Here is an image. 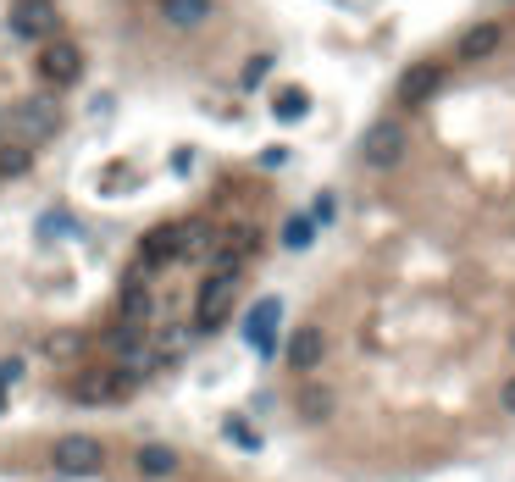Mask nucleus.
I'll return each instance as SVG.
<instances>
[{
  "mask_svg": "<svg viewBox=\"0 0 515 482\" xmlns=\"http://www.w3.org/2000/svg\"><path fill=\"white\" fill-rule=\"evenodd\" d=\"M167 261H178V222H167V228H156L150 239H144L139 278H150V272H156V266H167Z\"/></svg>",
  "mask_w": 515,
  "mask_h": 482,
  "instance_id": "nucleus-10",
  "label": "nucleus"
},
{
  "mask_svg": "<svg viewBox=\"0 0 515 482\" xmlns=\"http://www.w3.org/2000/svg\"><path fill=\"white\" fill-rule=\"evenodd\" d=\"M39 78L56 89H72L78 78H84V56H78V45H67V39H45V50H39Z\"/></svg>",
  "mask_w": 515,
  "mask_h": 482,
  "instance_id": "nucleus-5",
  "label": "nucleus"
},
{
  "mask_svg": "<svg viewBox=\"0 0 515 482\" xmlns=\"http://www.w3.org/2000/svg\"><path fill=\"white\" fill-rule=\"evenodd\" d=\"M333 217H338V200H333V194H316V205H311V228H327Z\"/></svg>",
  "mask_w": 515,
  "mask_h": 482,
  "instance_id": "nucleus-21",
  "label": "nucleus"
},
{
  "mask_svg": "<svg viewBox=\"0 0 515 482\" xmlns=\"http://www.w3.org/2000/svg\"><path fill=\"white\" fill-rule=\"evenodd\" d=\"M438 84H444V67H438V61H416V67L399 78V100H405V106H421V100L438 95Z\"/></svg>",
  "mask_w": 515,
  "mask_h": 482,
  "instance_id": "nucleus-9",
  "label": "nucleus"
},
{
  "mask_svg": "<svg viewBox=\"0 0 515 482\" xmlns=\"http://www.w3.org/2000/svg\"><path fill=\"white\" fill-rule=\"evenodd\" d=\"M0 410H6V388H0Z\"/></svg>",
  "mask_w": 515,
  "mask_h": 482,
  "instance_id": "nucleus-28",
  "label": "nucleus"
},
{
  "mask_svg": "<svg viewBox=\"0 0 515 482\" xmlns=\"http://www.w3.org/2000/svg\"><path fill=\"white\" fill-rule=\"evenodd\" d=\"M6 34L12 39H34V45H45V39H56V6H6Z\"/></svg>",
  "mask_w": 515,
  "mask_h": 482,
  "instance_id": "nucleus-6",
  "label": "nucleus"
},
{
  "mask_svg": "<svg viewBox=\"0 0 515 482\" xmlns=\"http://www.w3.org/2000/svg\"><path fill=\"white\" fill-rule=\"evenodd\" d=\"M156 316V300H150V289H139V278L128 283V294H122V327H144Z\"/></svg>",
  "mask_w": 515,
  "mask_h": 482,
  "instance_id": "nucleus-15",
  "label": "nucleus"
},
{
  "mask_svg": "<svg viewBox=\"0 0 515 482\" xmlns=\"http://www.w3.org/2000/svg\"><path fill=\"white\" fill-rule=\"evenodd\" d=\"M277 322H283V300H261L244 316V338H250V350L261 355V361L277 355Z\"/></svg>",
  "mask_w": 515,
  "mask_h": 482,
  "instance_id": "nucleus-7",
  "label": "nucleus"
},
{
  "mask_svg": "<svg viewBox=\"0 0 515 482\" xmlns=\"http://www.w3.org/2000/svg\"><path fill=\"white\" fill-rule=\"evenodd\" d=\"M28 161H34V150H23V145H12V139H6V145H0V178H23Z\"/></svg>",
  "mask_w": 515,
  "mask_h": 482,
  "instance_id": "nucleus-19",
  "label": "nucleus"
},
{
  "mask_svg": "<svg viewBox=\"0 0 515 482\" xmlns=\"http://www.w3.org/2000/svg\"><path fill=\"white\" fill-rule=\"evenodd\" d=\"M222 438H228L233 449H244V455H261V449H266L261 427H255L250 416H239V410H228V416H222Z\"/></svg>",
  "mask_w": 515,
  "mask_h": 482,
  "instance_id": "nucleus-13",
  "label": "nucleus"
},
{
  "mask_svg": "<svg viewBox=\"0 0 515 482\" xmlns=\"http://www.w3.org/2000/svg\"><path fill=\"white\" fill-rule=\"evenodd\" d=\"M56 233H72V217H45L39 222V239H56Z\"/></svg>",
  "mask_w": 515,
  "mask_h": 482,
  "instance_id": "nucleus-23",
  "label": "nucleus"
},
{
  "mask_svg": "<svg viewBox=\"0 0 515 482\" xmlns=\"http://www.w3.org/2000/svg\"><path fill=\"white\" fill-rule=\"evenodd\" d=\"M50 466H56V477H95L106 466V444L89 433H61L50 444Z\"/></svg>",
  "mask_w": 515,
  "mask_h": 482,
  "instance_id": "nucleus-3",
  "label": "nucleus"
},
{
  "mask_svg": "<svg viewBox=\"0 0 515 482\" xmlns=\"http://www.w3.org/2000/svg\"><path fill=\"white\" fill-rule=\"evenodd\" d=\"M72 399H78V405H100V399H111V377H78Z\"/></svg>",
  "mask_w": 515,
  "mask_h": 482,
  "instance_id": "nucleus-20",
  "label": "nucleus"
},
{
  "mask_svg": "<svg viewBox=\"0 0 515 482\" xmlns=\"http://www.w3.org/2000/svg\"><path fill=\"white\" fill-rule=\"evenodd\" d=\"M405 150H410V139H405V128H399L394 117L372 122L366 139H360V161H366L372 172H394L399 161H405Z\"/></svg>",
  "mask_w": 515,
  "mask_h": 482,
  "instance_id": "nucleus-4",
  "label": "nucleus"
},
{
  "mask_svg": "<svg viewBox=\"0 0 515 482\" xmlns=\"http://www.w3.org/2000/svg\"><path fill=\"white\" fill-rule=\"evenodd\" d=\"M261 167H266V172H277V167H288V150H283V145H272V150H261Z\"/></svg>",
  "mask_w": 515,
  "mask_h": 482,
  "instance_id": "nucleus-24",
  "label": "nucleus"
},
{
  "mask_svg": "<svg viewBox=\"0 0 515 482\" xmlns=\"http://www.w3.org/2000/svg\"><path fill=\"white\" fill-rule=\"evenodd\" d=\"M178 449L172 444H139V455H133V471L139 477H178Z\"/></svg>",
  "mask_w": 515,
  "mask_h": 482,
  "instance_id": "nucleus-12",
  "label": "nucleus"
},
{
  "mask_svg": "<svg viewBox=\"0 0 515 482\" xmlns=\"http://www.w3.org/2000/svg\"><path fill=\"white\" fill-rule=\"evenodd\" d=\"M499 45H504V28H499V23H471L466 34H460L455 56H460V61H488Z\"/></svg>",
  "mask_w": 515,
  "mask_h": 482,
  "instance_id": "nucleus-11",
  "label": "nucleus"
},
{
  "mask_svg": "<svg viewBox=\"0 0 515 482\" xmlns=\"http://www.w3.org/2000/svg\"><path fill=\"white\" fill-rule=\"evenodd\" d=\"M499 405H504V410H510V416H515V377H510V383L499 388Z\"/></svg>",
  "mask_w": 515,
  "mask_h": 482,
  "instance_id": "nucleus-26",
  "label": "nucleus"
},
{
  "mask_svg": "<svg viewBox=\"0 0 515 482\" xmlns=\"http://www.w3.org/2000/svg\"><path fill=\"white\" fill-rule=\"evenodd\" d=\"M17 6H56V0H17Z\"/></svg>",
  "mask_w": 515,
  "mask_h": 482,
  "instance_id": "nucleus-27",
  "label": "nucleus"
},
{
  "mask_svg": "<svg viewBox=\"0 0 515 482\" xmlns=\"http://www.w3.org/2000/svg\"><path fill=\"white\" fill-rule=\"evenodd\" d=\"M233 300H239V272H211L194 294V333H216L233 316Z\"/></svg>",
  "mask_w": 515,
  "mask_h": 482,
  "instance_id": "nucleus-2",
  "label": "nucleus"
},
{
  "mask_svg": "<svg viewBox=\"0 0 515 482\" xmlns=\"http://www.w3.org/2000/svg\"><path fill=\"white\" fill-rule=\"evenodd\" d=\"M305 111H311V95H305V89H277L272 95V117L277 122H300Z\"/></svg>",
  "mask_w": 515,
  "mask_h": 482,
  "instance_id": "nucleus-16",
  "label": "nucleus"
},
{
  "mask_svg": "<svg viewBox=\"0 0 515 482\" xmlns=\"http://www.w3.org/2000/svg\"><path fill=\"white\" fill-rule=\"evenodd\" d=\"M277 239H283V250H311L316 228H311V217H288V222H283V233H277Z\"/></svg>",
  "mask_w": 515,
  "mask_h": 482,
  "instance_id": "nucleus-18",
  "label": "nucleus"
},
{
  "mask_svg": "<svg viewBox=\"0 0 515 482\" xmlns=\"http://www.w3.org/2000/svg\"><path fill=\"white\" fill-rule=\"evenodd\" d=\"M161 17L172 28H200L211 17V0H161Z\"/></svg>",
  "mask_w": 515,
  "mask_h": 482,
  "instance_id": "nucleus-14",
  "label": "nucleus"
},
{
  "mask_svg": "<svg viewBox=\"0 0 515 482\" xmlns=\"http://www.w3.org/2000/svg\"><path fill=\"white\" fill-rule=\"evenodd\" d=\"M6 133H12V145H23V150L45 145V139H56V133H61V106L50 95H28L23 106H12Z\"/></svg>",
  "mask_w": 515,
  "mask_h": 482,
  "instance_id": "nucleus-1",
  "label": "nucleus"
},
{
  "mask_svg": "<svg viewBox=\"0 0 515 482\" xmlns=\"http://www.w3.org/2000/svg\"><path fill=\"white\" fill-rule=\"evenodd\" d=\"M322 355H327V333H322V327H294L283 361L294 366V372H316V366H322Z\"/></svg>",
  "mask_w": 515,
  "mask_h": 482,
  "instance_id": "nucleus-8",
  "label": "nucleus"
},
{
  "mask_svg": "<svg viewBox=\"0 0 515 482\" xmlns=\"http://www.w3.org/2000/svg\"><path fill=\"white\" fill-rule=\"evenodd\" d=\"M300 416L305 422H327V416H333V394H327V388H300Z\"/></svg>",
  "mask_w": 515,
  "mask_h": 482,
  "instance_id": "nucleus-17",
  "label": "nucleus"
},
{
  "mask_svg": "<svg viewBox=\"0 0 515 482\" xmlns=\"http://www.w3.org/2000/svg\"><path fill=\"white\" fill-rule=\"evenodd\" d=\"M266 67H272V56H255L250 67H244V84H261V78H266Z\"/></svg>",
  "mask_w": 515,
  "mask_h": 482,
  "instance_id": "nucleus-25",
  "label": "nucleus"
},
{
  "mask_svg": "<svg viewBox=\"0 0 515 482\" xmlns=\"http://www.w3.org/2000/svg\"><path fill=\"white\" fill-rule=\"evenodd\" d=\"M12 383H23V355H6L0 361V388H12Z\"/></svg>",
  "mask_w": 515,
  "mask_h": 482,
  "instance_id": "nucleus-22",
  "label": "nucleus"
}]
</instances>
